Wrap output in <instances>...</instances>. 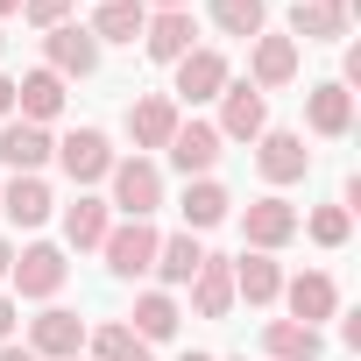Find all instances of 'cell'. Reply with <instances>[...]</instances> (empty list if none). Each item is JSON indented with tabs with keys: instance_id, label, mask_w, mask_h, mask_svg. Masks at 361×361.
<instances>
[{
	"instance_id": "cell-14",
	"label": "cell",
	"mask_w": 361,
	"mask_h": 361,
	"mask_svg": "<svg viewBox=\"0 0 361 361\" xmlns=\"http://www.w3.org/2000/svg\"><path fill=\"white\" fill-rule=\"evenodd\" d=\"M128 135H135V149H170V135H177V99H163V92L135 99V106H128Z\"/></svg>"
},
{
	"instance_id": "cell-38",
	"label": "cell",
	"mask_w": 361,
	"mask_h": 361,
	"mask_svg": "<svg viewBox=\"0 0 361 361\" xmlns=\"http://www.w3.org/2000/svg\"><path fill=\"white\" fill-rule=\"evenodd\" d=\"M156 8H192V0H156Z\"/></svg>"
},
{
	"instance_id": "cell-35",
	"label": "cell",
	"mask_w": 361,
	"mask_h": 361,
	"mask_svg": "<svg viewBox=\"0 0 361 361\" xmlns=\"http://www.w3.org/2000/svg\"><path fill=\"white\" fill-rule=\"evenodd\" d=\"M8 269H15V241H0V283H8Z\"/></svg>"
},
{
	"instance_id": "cell-40",
	"label": "cell",
	"mask_w": 361,
	"mask_h": 361,
	"mask_svg": "<svg viewBox=\"0 0 361 361\" xmlns=\"http://www.w3.org/2000/svg\"><path fill=\"white\" fill-rule=\"evenodd\" d=\"M71 361H78V354H71Z\"/></svg>"
},
{
	"instance_id": "cell-23",
	"label": "cell",
	"mask_w": 361,
	"mask_h": 361,
	"mask_svg": "<svg viewBox=\"0 0 361 361\" xmlns=\"http://www.w3.org/2000/svg\"><path fill=\"white\" fill-rule=\"evenodd\" d=\"M234 298H248V305H276V298H283V269H276L269 255H241V262H234Z\"/></svg>"
},
{
	"instance_id": "cell-25",
	"label": "cell",
	"mask_w": 361,
	"mask_h": 361,
	"mask_svg": "<svg viewBox=\"0 0 361 361\" xmlns=\"http://www.w3.org/2000/svg\"><path fill=\"white\" fill-rule=\"evenodd\" d=\"M199 262H206V248H199L192 234L156 241V276H163V283H192V276H199Z\"/></svg>"
},
{
	"instance_id": "cell-30",
	"label": "cell",
	"mask_w": 361,
	"mask_h": 361,
	"mask_svg": "<svg viewBox=\"0 0 361 361\" xmlns=\"http://www.w3.org/2000/svg\"><path fill=\"white\" fill-rule=\"evenodd\" d=\"M213 22L227 36H262V0H213Z\"/></svg>"
},
{
	"instance_id": "cell-5",
	"label": "cell",
	"mask_w": 361,
	"mask_h": 361,
	"mask_svg": "<svg viewBox=\"0 0 361 361\" xmlns=\"http://www.w3.org/2000/svg\"><path fill=\"white\" fill-rule=\"evenodd\" d=\"M57 163H64L71 185H99V177L114 170V149H106V135H99V128H78V135H64V142H57Z\"/></svg>"
},
{
	"instance_id": "cell-32",
	"label": "cell",
	"mask_w": 361,
	"mask_h": 361,
	"mask_svg": "<svg viewBox=\"0 0 361 361\" xmlns=\"http://www.w3.org/2000/svg\"><path fill=\"white\" fill-rule=\"evenodd\" d=\"M22 15H29L36 29H57V22L71 15V0H22Z\"/></svg>"
},
{
	"instance_id": "cell-34",
	"label": "cell",
	"mask_w": 361,
	"mask_h": 361,
	"mask_svg": "<svg viewBox=\"0 0 361 361\" xmlns=\"http://www.w3.org/2000/svg\"><path fill=\"white\" fill-rule=\"evenodd\" d=\"M0 114H15V78L0 71Z\"/></svg>"
},
{
	"instance_id": "cell-6",
	"label": "cell",
	"mask_w": 361,
	"mask_h": 361,
	"mask_svg": "<svg viewBox=\"0 0 361 361\" xmlns=\"http://www.w3.org/2000/svg\"><path fill=\"white\" fill-rule=\"evenodd\" d=\"M220 99H227V106H220V142H255V135H269V99H262L255 85H227Z\"/></svg>"
},
{
	"instance_id": "cell-16",
	"label": "cell",
	"mask_w": 361,
	"mask_h": 361,
	"mask_svg": "<svg viewBox=\"0 0 361 361\" xmlns=\"http://www.w3.org/2000/svg\"><path fill=\"white\" fill-rule=\"evenodd\" d=\"M192 305H199V319H227L234 312V262L206 255L199 276H192Z\"/></svg>"
},
{
	"instance_id": "cell-20",
	"label": "cell",
	"mask_w": 361,
	"mask_h": 361,
	"mask_svg": "<svg viewBox=\"0 0 361 361\" xmlns=\"http://www.w3.org/2000/svg\"><path fill=\"white\" fill-rule=\"evenodd\" d=\"M298 78V43L290 36H255V92H276Z\"/></svg>"
},
{
	"instance_id": "cell-27",
	"label": "cell",
	"mask_w": 361,
	"mask_h": 361,
	"mask_svg": "<svg viewBox=\"0 0 361 361\" xmlns=\"http://www.w3.org/2000/svg\"><path fill=\"white\" fill-rule=\"evenodd\" d=\"M227 206H234V199L213 185V177H199V185L185 192V234H192V227H220V220H227Z\"/></svg>"
},
{
	"instance_id": "cell-15",
	"label": "cell",
	"mask_w": 361,
	"mask_h": 361,
	"mask_svg": "<svg viewBox=\"0 0 361 361\" xmlns=\"http://www.w3.org/2000/svg\"><path fill=\"white\" fill-rule=\"evenodd\" d=\"M241 227H248V248L269 255V248H283V241L298 234V206H283V199H255Z\"/></svg>"
},
{
	"instance_id": "cell-21",
	"label": "cell",
	"mask_w": 361,
	"mask_h": 361,
	"mask_svg": "<svg viewBox=\"0 0 361 361\" xmlns=\"http://www.w3.org/2000/svg\"><path fill=\"white\" fill-rule=\"evenodd\" d=\"M262 347H269V361H319L326 354V340L312 326H298V319H269L262 326Z\"/></svg>"
},
{
	"instance_id": "cell-13",
	"label": "cell",
	"mask_w": 361,
	"mask_h": 361,
	"mask_svg": "<svg viewBox=\"0 0 361 361\" xmlns=\"http://www.w3.org/2000/svg\"><path fill=\"white\" fill-rule=\"evenodd\" d=\"M305 121H312V135H347L354 128V92L340 85V78H326V85H312V99H305Z\"/></svg>"
},
{
	"instance_id": "cell-10",
	"label": "cell",
	"mask_w": 361,
	"mask_h": 361,
	"mask_svg": "<svg viewBox=\"0 0 361 361\" xmlns=\"http://www.w3.org/2000/svg\"><path fill=\"white\" fill-rule=\"evenodd\" d=\"M192 36H199V29H192V8H156L149 29H142V50H149L156 64H177V57L192 50Z\"/></svg>"
},
{
	"instance_id": "cell-37",
	"label": "cell",
	"mask_w": 361,
	"mask_h": 361,
	"mask_svg": "<svg viewBox=\"0 0 361 361\" xmlns=\"http://www.w3.org/2000/svg\"><path fill=\"white\" fill-rule=\"evenodd\" d=\"M0 15H22V0H0Z\"/></svg>"
},
{
	"instance_id": "cell-19",
	"label": "cell",
	"mask_w": 361,
	"mask_h": 361,
	"mask_svg": "<svg viewBox=\"0 0 361 361\" xmlns=\"http://www.w3.org/2000/svg\"><path fill=\"white\" fill-rule=\"evenodd\" d=\"M290 36H305V43L347 36V0H298L290 8Z\"/></svg>"
},
{
	"instance_id": "cell-31",
	"label": "cell",
	"mask_w": 361,
	"mask_h": 361,
	"mask_svg": "<svg viewBox=\"0 0 361 361\" xmlns=\"http://www.w3.org/2000/svg\"><path fill=\"white\" fill-rule=\"evenodd\" d=\"M298 227H312V241L319 248H340L347 241V206H319L312 220H298Z\"/></svg>"
},
{
	"instance_id": "cell-29",
	"label": "cell",
	"mask_w": 361,
	"mask_h": 361,
	"mask_svg": "<svg viewBox=\"0 0 361 361\" xmlns=\"http://www.w3.org/2000/svg\"><path fill=\"white\" fill-rule=\"evenodd\" d=\"M92 361H149V340H135V326H99Z\"/></svg>"
},
{
	"instance_id": "cell-36",
	"label": "cell",
	"mask_w": 361,
	"mask_h": 361,
	"mask_svg": "<svg viewBox=\"0 0 361 361\" xmlns=\"http://www.w3.org/2000/svg\"><path fill=\"white\" fill-rule=\"evenodd\" d=\"M0 361H36V354L29 347H0Z\"/></svg>"
},
{
	"instance_id": "cell-11",
	"label": "cell",
	"mask_w": 361,
	"mask_h": 361,
	"mask_svg": "<svg viewBox=\"0 0 361 361\" xmlns=\"http://www.w3.org/2000/svg\"><path fill=\"white\" fill-rule=\"evenodd\" d=\"M170 163L185 170V177H206V170L220 163V128H206V121H177V135H170Z\"/></svg>"
},
{
	"instance_id": "cell-28",
	"label": "cell",
	"mask_w": 361,
	"mask_h": 361,
	"mask_svg": "<svg viewBox=\"0 0 361 361\" xmlns=\"http://www.w3.org/2000/svg\"><path fill=\"white\" fill-rule=\"evenodd\" d=\"M128 319H135V340H170V333H177V305H170L163 290L135 298V312H128Z\"/></svg>"
},
{
	"instance_id": "cell-2",
	"label": "cell",
	"mask_w": 361,
	"mask_h": 361,
	"mask_svg": "<svg viewBox=\"0 0 361 361\" xmlns=\"http://www.w3.org/2000/svg\"><path fill=\"white\" fill-rule=\"evenodd\" d=\"M43 71H57V78H92L99 71V43H92V29H71V22H57V29H43Z\"/></svg>"
},
{
	"instance_id": "cell-39",
	"label": "cell",
	"mask_w": 361,
	"mask_h": 361,
	"mask_svg": "<svg viewBox=\"0 0 361 361\" xmlns=\"http://www.w3.org/2000/svg\"><path fill=\"white\" fill-rule=\"evenodd\" d=\"M177 361H213V354H177Z\"/></svg>"
},
{
	"instance_id": "cell-9",
	"label": "cell",
	"mask_w": 361,
	"mask_h": 361,
	"mask_svg": "<svg viewBox=\"0 0 361 361\" xmlns=\"http://www.w3.org/2000/svg\"><path fill=\"white\" fill-rule=\"evenodd\" d=\"M8 276H15V290H22V298H57V290H64V255H57L50 241H36V248H22V255H15V269H8Z\"/></svg>"
},
{
	"instance_id": "cell-4",
	"label": "cell",
	"mask_w": 361,
	"mask_h": 361,
	"mask_svg": "<svg viewBox=\"0 0 361 361\" xmlns=\"http://www.w3.org/2000/svg\"><path fill=\"white\" fill-rule=\"evenodd\" d=\"M78 347H85V319H78V312H57V305H50V312L29 319V354H36V361H71Z\"/></svg>"
},
{
	"instance_id": "cell-18",
	"label": "cell",
	"mask_w": 361,
	"mask_h": 361,
	"mask_svg": "<svg viewBox=\"0 0 361 361\" xmlns=\"http://www.w3.org/2000/svg\"><path fill=\"white\" fill-rule=\"evenodd\" d=\"M15 106H22V121H29V128L57 121V114H64V78H57V71H29V78L15 85Z\"/></svg>"
},
{
	"instance_id": "cell-17",
	"label": "cell",
	"mask_w": 361,
	"mask_h": 361,
	"mask_svg": "<svg viewBox=\"0 0 361 361\" xmlns=\"http://www.w3.org/2000/svg\"><path fill=\"white\" fill-rule=\"evenodd\" d=\"M283 298H290V312H298V326H312V333H319V319H333V305H340V290H333V276H319V269H305V276H290V283H283Z\"/></svg>"
},
{
	"instance_id": "cell-26",
	"label": "cell",
	"mask_w": 361,
	"mask_h": 361,
	"mask_svg": "<svg viewBox=\"0 0 361 361\" xmlns=\"http://www.w3.org/2000/svg\"><path fill=\"white\" fill-rule=\"evenodd\" d=\"M64 241L71 248H99L106 241V199H71L64 206Z\"/></svg>"
},
{
	"instance_id": "cell-7",
	"label": "cell",
	"mask_w": 361,
	"mask_h": 361,
	"mask_svg": "<svg viewBox=\"0 0 361 361\" xmlns=\"http://www.w3.org/2000/svg\"><path fill=\"white\" fill-rule=\"evenodd\" d=\"M227 92V57L220 50H185L177 57V99L199 106V99H220Z\"/></svg>"
},
{
	"instance_id": "cell-12",
	"label": "cell",
	"mask_w": 361,
	"mask_h": 361,
	"mask_svg": "<svg viewBox=\"0 0 361 361\" xmlns=\"http://www.w3.org/2000/svg\"><path fill=\"white\" fill-rule=\"evenodd\" d=\"M50 156H57V142H50L43 128H29V121H8V135H0V163H8L15 177H36Z\"/></svg>"
},
{
	"instance_id": "cell-1",
	"label": "cell",
	"mask_w": 361,
	"mask_h": 361,
	"mask_svg": "<svg viewBox=\"0 0 361 361\" xmlns=\"http://www.w3.org/2000/svg\"><path fill=\"white\" fill-rule=\"evenodd\" d=\"M106 177H114V206H121L128 220H149V213L163 206V170H156L149 156H128V163H114Z\"/></svg>"
},
{
	"instance_id": "cell-24",
	"label": "cell",
	"mask_w": 361,
	"mask_h": 361,
	"mask_svg": "<svg viewBox=\"0 0 361 361\" xmlns=\"http://www.w3.org/2000/svg\"><path fill=\"white\" fill-rule=\"evenodd\" d=\"M0 213H8L15 227H43L50 220V185L43 177H15V185L0 192Z\"/></svg>"
},
{
	"instance_id": "cell-33",
	"label": "cell",
	"mask_w": 361,
	"mask_h": 361,
	"mask_svg": "<svg viewBox=\"0 0 361 361\" xmlns=\"http://www.w3.org/2000/svg\"><path fill=\"white\" fill-rule=\"evenodd\" d=\"M15 319H22V312H15V298H0V347L15 340Z\"/></svg>"
},
{
	"instance_id": "cell-22",
	"label": "cell",
	"mask_w": 361,
	"mask_h": 361,
	"mask_svg": "<svg viewBox=\"0 0 361 361\" xmlns=\"http://www.w3.org/2000/svg\"><path fill=\"white\" fill-rule=\"evenodd\" d=\"M142 29H149L142 0H99V15H92V43H135Z\"/></svg>"
},
{
	"instance_id": "cell-8",
	"label": "cell",
	"mask_w": 361,
	"mask_h": 361,
	"mask_svg": "<svg viewBox=\"0 0 361 361\" xmlns=\"http://www.w3.org/2000/svg\"><path fill=\"white\" fill-rule=\"evenodd\" d=\"M262 149H255V163H262V177L269 185H298V177L312 170V149H305V135H290V128H276V135H255Z\"/></svg>"
},
{
	"instance_id": "cell-3",
	"label": "cell",
	"mask_w": 361,
	"mask_h": 361,
	"mask_svg": "<svg viewBox=\"0 0 361 361\" xmlns=\"http://www.w3.org/2000/svg\"><path fill=\"white\" fill-rule=\"evenodd\" d=\"M156 241H163V234H156L149 220H128V227H106L99 248H106V269H114V276H142V269H156Z\"/></svg>"
}]
</instances>
